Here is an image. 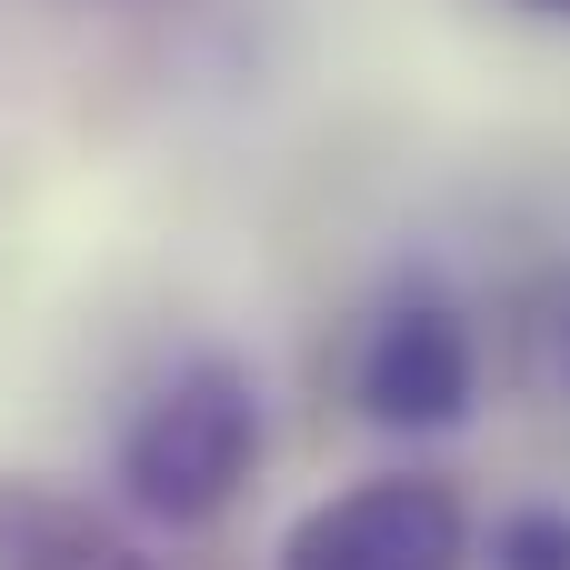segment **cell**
<instances>
[{
  "label": "cell",
  "mask_w": 570,
  "mask_h": 570,
  "mask_svg": "<svg viewBox=\"0 0 570 570\" xmlns=\"http://www.w3.org/2000/svg\"><path fill=\"white\" fill-rule=\"evenodd\" d=\"M261 461V381L230 361V351H200L180 361L120 431V491L140 521L160 531H200L240 501Z\"/></svg>",
  "instance_id": "1"
},
{
  "label": "cell",
  "mask_w": 570,
  "mask_h": 570,
  "mask_svg": "<svg viewBox=\"0 0 570 570\" xmlns=\"http://www.w3.org/2000/svg\"><path fill=\"white\" fill-rule=\"evenodd\" d=\"M481 531H471V501L431 471H381V481H351L331 501H311L291 531H281V561L271 570H471Z\"/></svg>",
  "instance_id": "2"
},
{
  "label": "cell",
  "mask_w": 570,
  "mask_h": 570,
  "mask_svg": "<svg viewBox=\"0 0 570 570\" xmlns=\"http://www.w3.org/2000/svg\"><path fill=\"white\" fill-rule=\"evenodd\" d=\"M471 391H481V351L451 301L411 291L401 311H381V331L361 351V411L381 431H461Z\"/></svg>",
  "instance_id": "3"
},
{
  "label": "cell",
  "mask_w": 570,
  "mask_h": 570,
  "mask_svg": "<svg viewBox=\"0 0 570 570\" xmlns=\"http://www.w3.org/2000/svg\"><path fill=\"white\" fill-rule=\"evenodd\" d=\"M0 570H160L140 561L100 511H80L70 491H40V481H10L0 491Z\"/></svg>",
  "instance_id": "4"
},
{
  "label": "cell",
  "mask_w": 570,
  "mask_h": 570,
  "mask_svg": "<svg viewBox=\"0 0 570 570\" xmlns=\"http://www.w3.org/2000/svg\"><path fill=\"white\" fill-rule=\"evenodd\" d=\"M491 570H570V511L561 501H521L491 521V551H471Z\"/></svg>",
  "instance_id": "5"
},
{
  "label": "cell",
  "mask_w": 570,
  "mask_h": 570,
  "mask_svg": "<svg viewBox=\"0 0 570 570\" xmlns=\"http://www.w3.org/2000/svg\"><path fill=\"white\" fill-rule=\"evenodd\" d=\"M541 10H570V0H541Z\"/></svg>",
  "instance_id": "6"
},
{
  "label": "cell",
  "mask_w": 570,
  "mask_h": 570,
  "mask_svg": "<svg viewBox=\"0 0 570 570\" xmlns=\"http://www.w3.org/2000/svg\"><path fill=\"white\" fill-rule=\"evenodd\" d=\"M561 361H570V341H561Z\"/></svg>",
  "instance_id": "7"
}]
</instances>
